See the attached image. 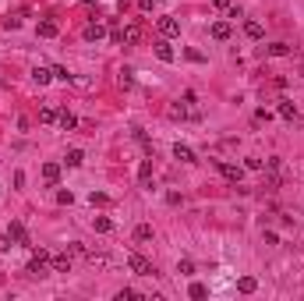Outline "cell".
Instances as JSON below:
<instances>
[{"mask_svg": "<svg viewBox=\"0 0 304 301\" xmlns=\"http://www.w3.org/2000/svg\"><path fill=\"white\" fill-rule=\"evenodd\" d=\"M276 110H280V117H283V121H297V106H294L290 99H280Z\"/></svg>", "mask_w": 304, "mask_h": 301, "instance_id": "obj_16", "label": "cell"}, {"mask_svg": "<svg viewBox=\"0 0 304 301\" xmlns=\"http://www.w3.org/2000/svg\"><path fill=\"white\" fill-rule=\"evenodd\" d=\"M212 7L216 11H226V7H230V0H212Z\"/></svg>", "mask_w": 304, "mask_h": 301, "instance_id": "obj_36", "label": "cell"}, {"mask_svg": "<svg viewBox=\"0 0 304 301\" xmlns=\"http://www.w3.org/2000/svg\"><path fill=\"white\" fill-rule=\"evenodd\" d=\"M187 294H191L195 301H202V298H205L209 291H205V284H191V287H187Z\"/></svg>", "mask_w": 304, "mask_h": 301, "instance_id": "obj_28", "label": "cell"}, {"mask_svg": "<svg viewBox=\"0 0 304 301\" xmlns=\"http://www.w3.org/2000/svg\"><path fill=\"white\" fill-rule=\"evenodd\" d=\"M32 78H35V85H46V82L53 78V71H50V67H35V71H32Z\"/></svg>", "mask_w": 304, "mask_h": 301, "instance_id": "obj_23", "label": "cell"}, {"mask_svg": "<svg viewBox=\"0 0 304 301\" xmlns=\"http://www.w3.org/2000/svg\"><path fill=\"white\" fill-rule=\"evenodd\" d=\"M35 32H39L43 39H57V35H60V25L46 18V21H39V25H35Z\"/></svg>", "mask_w": 304, "mask_h": 301, "instance_id": "obj_7", "label": "cell"}, {"mask_svg": "<svg viewBox=\"0 0 304 301\" xmlns=\"http://www.w3.org/2000/svg\"><path fill=\"white\" fill-rule=\"evenodd\" d=\"M216 163V170L230 181V184H241V177H244V167H237V163H226V160H212Z\"/></svg>", "mask_w": 304, "mask_h": 301, "instance_id": "obj_3", "label": "cell"}, {"mask_svg": "<svg viewBox=\"0 0 304 301\" xmlns=\"http://www.w3.org/2000/svg\"><path fill=\"white\" fill-rule=\"evenodd\" d=\"M92 227H96L99 234H110V231H113V220H110V216H96V220H92Z\"/></svg>", "mask_w": 304, "mask_h": 301, "instance_id": "obj_21", "label": "cell"}, {"mask_svg": "<svg viewBox=\"0 0 304 301\" xmlns=\"http://www.w3.org/2000/svg\"><path fill=\"white\" fill-rule=\"evenodd\" d=\"M46 270H50V252H32V259H28V273L32 277H46Z\"/></svg>", "mask_w": 304, "mask_h": 301, "instance_id": "obj_2", "label": "cell"}, {"mask_svg": "<svg viewBox=\"0 0 304 301\" xmlns=\"http://www.w3.org/2000/svg\"><path fill=\"white\" fill-rule=\"evenodd\" d=\"M244 167H248V170H262V167H265V163H262V160H258V156H248V160H244Z\"/></svg>", "mask_w": 304, "mask_h": 301, "instance_id": "obj_30", "label": "cell"}, {"mask_svg": "<svg viewBox=\"0 0 304 301\" xmlns=\"http://www.w3.org/2000/svg\"><path fill=\"white\" fill-rule=\"evenodd\" d=\"M156 4H159V0H138V11H152Z\"/></svg>", "mask_w": 304, "mask_h": 301, "instance_id": "obj_35", "label": "cell"}, {"mask_svg": "<svg viewBox=\"0 0 304 301\" xmlns=\"http://www.w3.org/2000/svg\"><path fill=\"white\" fill-rule=\"evenodd\" d=\"M43 181L46 184H57L60 181V163H43Z\"/></svg>", "mask_w": 304, "mask_h": 301, "instance_id": "obj_15", "label": "cell"}, {"mask_svg": "<svg viewBox=\"0 0 304 301\" xmlns=\"http://www.w3.org/2000/svg\"><path fill=\"white\" fill-rule=\"evenodd\" d=\"M50 266H53V273H71V255L64 252V255H50Z\"/></svg>", "mask_w": 304, "mask_h": 301, "instance_id": "obj_11", "label": "cell"}, {"mask_svg": "<svg viewBox=\"0 0 304 301\" xmlns=\"http://www.w3.org/2000/svg\"><path fill=\"white\" fill-rule=\"evenodd\" d=\"M237 291H241V294H255V291H258V280H255V277H241V280H237Z\"/></svg>", "mask_w": 304, "mask_h": 301, "instance_id": "obj_19", "label": "cell"}, {"mask_svg": "<svg viewBox=\"0 0 304 301\" xmlns=\"http://www.w3.org/2000/svg\"><path fill=\"white\" fill-rule=\"evenodd\" d=\"M184 57H187V60H195V64H202V60H205V53H202V50H184Z\"/></svg>", "mask_w": 304, "mask_h": 301, "instance_id": "obj_29", "label": "cell"}, {"mask_svg": "<svg viewBox=\"0 0 304 301\" xmlns=\"http://www.w3.org/2000/svg\"><path fill=\"white\" fill-rule=\"evenodd\" d=\"M138 39H142V21H128V25H124V43L135 46Z\"/></svg>", "mask_w": 304, "mask_h": 301, "instance_id": "obj_8", "label": "cell"}, {"mask_svg": "<svg viewBox=\"0 0 304 301\" xmlns=\"http://www.w3.org/2000/svg\"><path fill=\"white\" fill-rule=\"evenodd\" d=\"M89 199H92V206H106V202H110V199H106V195H103V192H92V195H89Z\"/></svg>", "mask_w": 304, "mask_h": 301, "instance_id": "obj_33", "label": "cell"}, {"mask_svg": "<svg viewBox=\"0 0 304 301\" xmlns=\"http://www.w3.org/2000/svg\"><path fill=\"white\" fill-rule=\"evenodd\" d=\"M170 117H173V121H177V117L184 121V117H191V114H187V110H184V106H170Z\"/></svg>", "mask_w": 304, "mask_h": 301, "instance_id": "obj_31", "label": "cell"}, {"mask_svg": "<svg viewBox=\"0 0 304 301\" xmlns=\"http://www.w3.org/2000/svg\"><path fill=\"white\" fill-rule=\"evenodd\" d=\"M230 32H234L230 21H216V25H212V39H216V43H226V39H230Z\"/></svg>", "mask_w": 304, "mask_h": 301, "instance_id": "obj_9", "label": "cell"}, {"mask_svg": "<svg viewBox=\"0 0 304 301\" xmlns=\"http://www.w3.org/2000/svg\"><path fill=\"white\" fill-rule=\"evenodd\" d=\"M103 35H106V25H99V21H89V25H85V39H89V43H99Z\"/></svg>", "mask_w": 304, "mask_h": 301, "instance_id": "obj_12", "label": "cell"}, {"mask_svg": "<svg viewBox=\"0 0 304 301\" xmlns=\"http://www.w3.org/2000/svg\"><path fill=\"white\" fill-rule=\"evenodd\" d=\"M39 121H43V124H53V121H57V110H53V106H43V110H39Z\"/></svg>", "mask_w": 304, "mask_h": 301, "instance_id": "obj_26", "label": "cell"}, {"mask_svg": "<svg viewBox=\"0 0 304 301\" xmlns=\"http://www.w3.org/2000/svg\"><path fill=\"white\" fill-rule=\"evenodd\" d=\"M177 273L191 277V273H195V262H191V259H180V262H177Z\"/></svg>", "mask_w": 304, "mask_h": 301, "instance_id": "obj_27", "label": "cell"}, {"mask_svg": "<svg viewBox=\"0 0 304 301\" xmlns=\"http://www.w3.org/2000/svg\"><path fill=\"white\" fill-rule=\"evenodd\" d=\"M244 35H248V39H262V35H265V28H262V21H255V18H248V21H244Z\"/></svg>", "mask_w": 304, "mask_h": 301, "instance_id": "obj_14", "label": "cell"}, {"mask_svg": "<svg viewBox=\"0 0 304 301\" xmlns=\"http://www.w3.org/2000/svg\"><path fill=\"white\" fill-rule=\"evenodd\" d=\"M78 4H99V0H78Z\"/></svg>", "mask_w": 304, "mask_h": 301, "instance_id": "obj_38", "label": "cell"}, {"mask_svg": "<svg viewBox=\"0 0 304 301\" xmlns=\"http://www.w3.org/2000/svg\"><path fill=\"white\" fill-rule=\"evenodd\" d=\"M128 298H138V291H131V287H124V291H117V301H128Z\"/></svg>", "mask_w": 304, "mask_h": 301, "instance_id": "obj_34", "label": "cell"}, {"mask_svg": "<svg viewBox=\"0 0 304 301\" xmlns=\"http://www.w3.org/2000/svg\"><path fill=\"white\" fill-rule=\"evenodd\" d=\"M57 124H60L64 131H74V128H78V117H74L71 110H60V114H57Z\"/></svg>", "mask_w": 304, "mask_h": 301, "instance_id": "obj_13", "label": "cell"}, {"mask_svg": "<svg viewBox=\"0 0 304 301\" xmlns=\"http://www.w3.org/2000/svg\"><path fill=\"white\" fill-rule=\"evenodd\" d=\"M159 35H163V39H173V35H180V21L177 18H159Z\"/></svg>", "mask_w": 304, "mask_h": 301, "instance_id": "obj_4", "label": "cell"}, {"mask_svg": "<svg viewBox=\"0 0 304 301\" xmlns=\"http://www.w3.org/2000/svg\"><path fill=\"white\" fill-rule=\"evenodd\" d=\"M128 266H131V273H138V277H156V266H152L145 255H138V252L128 255Z\"/></svg>", "mask_w": 304, "mask_h": 301, "instance_id": "obj_1", "label": "cell"}, {"mask_svg": "<svg viewBox=\"0 0 304 301\" xmlns=\"http://www.w3.org/2000/svg\"><path fill=\"white\" fill-rule=\"evenodd\" d=\"M117 82H121V89H131V85H135V71H131V67H121Z\"/></svg>", "mask_w": 304, "mask_h": 301, "instance_id": "obj_22", "label": "cell"}, {"mask_svg": "<svg viewBox=\"0 0 304 301\" xmlns=\"http://www.w3.org/2000/svg\"><path fill=\"white\" fill-rule=\"evenodd\" d=\"M173 160H180V163H198L195 149H191V145H184V142H177V145H173Z\"/></svg>", "mask_w": 304, "mask_h": 301, "instance_id": "obj_5", "label": "cell"}, {"mask_svg": "<svg viewBox=\"0 0 304 301\" xmlns=\"http://www.w3.org/2000/svg\"><path fill=\"white\" fill-rule=\"evenodd\" d=\"M57 202H60V206H71L74 195H71V192H57Z\"/></svg>", "mask_w": 304, "mask_h": 301, "instance_id": "obj_32", "label": "cell"}, {"mask_svg": "<svg viewBox=\"0 0 304 301\" xmlns=\"http://www.w3.org/2000/svg\"><path fill=\"white\" fill-rule=\"evenodd\" d=\"M294 50L287 43H269V46H262V57H290Z\"/></svg>", "mask_w": 304, "mask_h": 301, "instance_id": "obj_10", "label": "cell"}, {"mask_svg": "<svg viewBox=\"0 0 304 301\" xmlns=\"http://www.w3.org/2000/svg\"><path fill=\"white\" fill-rule=\"evenodd\" d=\"M50 71H53V78H57V82H74V74H71L67 67H60V64H57V67H50Z\"/></svg>", "mask_w": 304, "mask_h": 301, "instance_id": "obj_25", "label": "cell"}, {"mask_svg": "<svg viewBox=\"0 0 304 301\" xmlns=\"http://www.w3.org/2000/svg\"><path fill=\"white\" fill-rule=\"evenodd\" d=\"M0 252H11V234H7V238H0Z\"/></svg>", "mask_w": 304, "mask_h": 301, "instance_id": "obj_37", "label": "cell"}, {"mask_svg": "<svg viewBox=\"0 0 304 301\" xmlns=\"http://www.w3.org/2000/svg\"><path fill=\"white\" fill-rule=\"evenodd\" d=\"M138 181H142V188L152 184V160H142V167H138Z\"/></svg>", "mask_w": 304, "mask_h": 301, "instance_id": "obj_17", "label": "cell"}, {"mask_svg": "<svg viewBox=\"0 0 304 301\" xmlns=\"http://www.w3.org/2000/svg\"><path fill=\"white\" fill-rule=\"evenodd\" d=\"M152 50H156V57L163 60V64H170L177 53H173V46H170V39H156V43H152Z\"/></svg>", "mask_w": 304, "mask_h": 301, "instance_id": "obj_6", "label": "cell"}, {"mask_svg": "<svg viewBox=\"0 0 304 301\" xmlns=\"http://www.w3.org/2000/svg\"><path fill=\"white\" fill-rule=\"evenodd\" d=\"M135 241H152V223H138V227H135Z\"/></svg>", "mask_w": 304, "mask_h": 301, "instance_id": "obj_24", "label": "cell"}, {"mask_svg": "<svg viewBox=\"0 0 304 301\" xmlns=\"http://www.w3.org/2000/svg\"><path fill=\"white\" fill-rule=\"evenodd\" d=\"M64 163H67V167H82V163H85V153H82V149H67Z\"/></svg>", "mask_w": 304, "mask_h": 301, "instance_id": "obj_18", "label": "cell"}, {"mask_svg": "<svg viewBox=\"0 0 304 301\" xmlns=\"http://www.w3.org/2000/svg\"><path fill=\"white\" fill-rule=\"evenodd\" d=\"M11 241H18V245H28V234H25V227H21V223H11Z\"/></svg>", "mask_w": 304, "mask_h": 301, "instance_id": "obj_20", "label": "cell"}]
</instances>
